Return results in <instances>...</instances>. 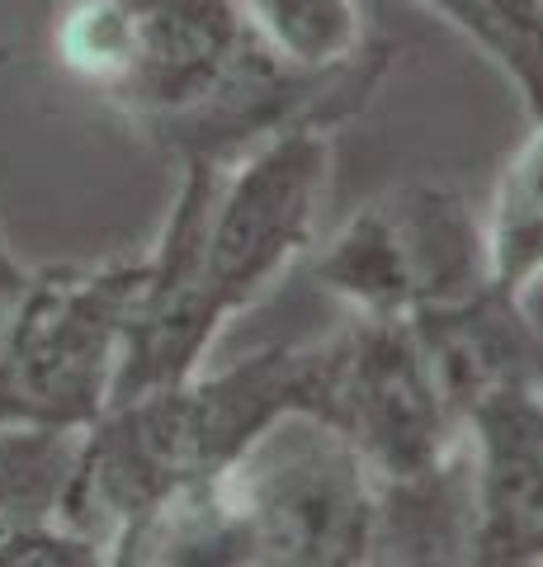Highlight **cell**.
<instances>
[{
    "instance_id": "cell-2",
    "label": "cell",
    "mask_w": 543,
    "mask_h": 567,
    "mask_svg": "<svg viewBox=\"0 0 543 567\" xmlns=\"http://www.w3.org/2000/svg\"><path fill=\"white\" fill-rule=\"evenodd\" d=\"M336 133L303 123L227 162L180 166L161 237L137 256L143 270L109 402L199 374L222 327L307 251L336 166Z\"/></svg>"
},
{
    "instance_id": "cell-8",
    "label": "cell",
    "mask_w": 543,
    "mask_h": 567,
    "mask_svg": "<svg viewBox=\"0 0 543 567\" xmlns=\"http://www.w3.org/2000/svg\"><path fill=\"white\" fill-rule=\"evenodd\" d=\"M478 567H543V364H520L463 402Z\"/></svg>"
},
{
    "instance_id": "cell-4",
    "label": "cell",
    "mask_w": 543,
    "mask_h": 567,
    "mask_svg": "<svg viewBox=\"0 0 543 567\" xmlns=\"http://www.w3.org/2000/svg\"><path fill=\"white\" fill-rule=\"evenodd\" d=\"M218 492L247 567H364L378 539V477L349 440L307 412L265 425Z\"/></svg>"
},
{
    "instance_id": "cell-5",
    "label": "cell",
    "mask_w": 543,
    "mask_h": 567,
    "mask_svg": "<svg viewBox=\"0 0 543 567\" xmlns=\"http://www.w3.org/2000/svg\"><path fill=\"white\" fill-rule=\"evenodd\" d=\"M143 260L43 265L0 312V425L85 431L109 406Z\"/></svg>"
},
{
    "instance_id": "cell-3",
    "label": "cell",
    "mask_w": 543,
    "mask_h": 567,
    "mask_svg": "<svg viewBox=\"0 0 543 567\" xmlns=\"http://www.w3.org/2000/svg\"><path fill=\"white\" fill-rule=\"evenodd\" d=\"M336 336L270 346L218 374H189L109 402L81 431L72 483L62 496V525L114 558L137 525L175 492L213 483L251 440L289 412L326 416Z\"/></svg>"
},
{
    "instance_id": "cell-1",
    "label": "cell",
    "mask_w": 543,
    "mask_h": 567,
    "mask_svg": "<svg viewBox=\"0 0 543 567\" xmlns=\"http://www.w3.org/2000/svg\"><path fill=\"white\" fill-rule=\"evenodd\" d=\"M52 62L175 162H227L274 133L341 128L388 66L303 76L255 39L241 0H62Z\"/></svg>"
},
{
    "instance_id": "cell-12",
    "label": "cell",
    "mask_w": 543,
    "mask_h": 567,
    "mask_svg": "<svg viewBox=\"0 0 543 567\" xmlns=\"http://www.w3.org/2000/svg\"><path fill=\"white\" fill-rule=\"evenodd\" d=\"M426 6L468 33L515 81L530 110L543 91V0H426Z\"/></svg>"
},
{
    "instance_id": "cell-6",
    "label": "cell",
    "mask_w": 543,
    "mask_h": 567,
    "mask_svg": "<svg viewBox=\"0 0 543 567\" xmlns=\"http://www.w3.org/2000/svg\"><path fill=\"white\" fill-rule=\"evenodd\" d=\"M312 275L355 317H420L468 303L487 289L482 218L453 185H393L345 218Z\"/></svg>"
},
{
    "instance_id": "cell-10",
    "label": "cell",
    "mask_w": 543,
    "mask_h": 567,
    "mask_svg": "<svg viewBox=\"0 0 543 567\" xmlns=\"http://www.w3.org/2000/svg\"><path fill=\"white\" fill-rule=\"evenodd\" d=\"M255 39L303 76H349L388 66V43L374 39L364 0H241Z\"/></svg>"
},
{
    "instance_id": "cell-7",
    "label": "cell",
    "mask_w": 543,
    "mask_h": 567,
    "mask_svg": "<svg viewBox=\"0 0 543 567\" xmlns=\"http://www.w3.org/2000/svg\"><path fill=\"white\" fill-rule=\"evenodd\" d=\"M336 336L326 425L364 454L378 483H407L463 454V416L449 402L407 317H355Z\"/></svg>"
},
{
    "instance_id": "cell-9",
    "label": "cell",
    "mask_w": 543,
    "mask_h": 567,
    "mask_svg": "<svg viewBox=\"0 0 543 567\" xmlns=\"http://www.w3.org/2000/svg\"><path fill=\"white\" fill-rule=\"evenodd\" d=\"M81 431L0 425V567H95L100 548L62 525Z\"/></svg>"
},
{
    "instance_id": "cell-11",
    "label": "cell",
    "mask_w": 543,
    "mask_h": 567,
    "mask_svg": "<svg viewBox=\"0 0 543 567\" xmlns=\"http://www.w3.org/2000/svg\"><path fill=\"white\" fill-rule=\"evenodd\" d=\"M487 237V289L505 303L530 308L534 284L543 279V118L505 162L492 208L482 218Z\"/></svg>"
},
{
    "instance_id": "cell-13",
    "label": "cell",
    "mask_w": 543,
    "mask_h": 567,
    "mask_svg": "<svg viewBox=\"0 0 543 567\" xmlns=\"http://www.w3.org/2000/svg\"><path fill=\"white\" fill-rule=\"evenodd\" d=\"M24 279H29V270L20 260L10 256V246H6V237H0V312L10 308V298L24 289Z\"/></svg>"
}]
</instances>
